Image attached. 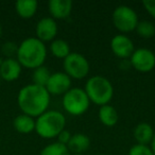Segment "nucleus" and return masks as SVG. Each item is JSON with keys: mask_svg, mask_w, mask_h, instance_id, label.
<instances>
[{"mask_svg": "<svg viewBox=\"0 0 155 155\" xmlns=\"http://www.w3.org/2000/svg\"><path fill=\"white\" fill-rule=\"evenodd\" d=\"M17 102L24 114L33 118H37L43 113L48 110L50 104V95L46 87L29 84L19 91Z\"/></svg>", "mask_w": 155, "mask_h": 155, "instance_id": "1", "label": "nucleus"}, {"mask_svg": "<svg viewBox=\"0 0 155 155\" xmlns=\"http://www.w3.org/2000/svg\"><path fill=\"white\" fill-rule=\"evenodd\" d=\"M16 56L21 67L36 69L43 66L47 58V48L45 43L36 37H28L18 46Z\"/></svg>", "mask_w": 155, "mask_h": 155, "instance_id": "2", "label": "nucleus"}, {"mask_svg": "<svg viewBox=\"0 0 155 155\" xmlns=\"http://www.w3.org/2000/svg\"><path fill=\"white\" fill-rule=\"evenodd\" d=\"M66 118L63 113L54 110H48L35 119V132L45 139L58 137L65 130Z\"/></svg>", "mask_w": 155, "mask_h": 155, "instance_id": "3", "label": "nucleus"}, {"mask_svg": "<svg viewBox=\"0 0 155 155\" xmlns=\"http://www.w3.org/2000/svg\"><path fill=\"white\" fill-rule=\"evenodd\" d=\"M89 101L97 105H106L113 99L114 87L110 80L102 75L89 78L84 88Z\"/></svg>", "mask_w": 155, "mask_h": 155, "instance_id": "4", "label": "nucleus"}, {"mask_svg": "<svg viewBox=\"0 0 155 155\" xmlns=\"http://www.w3.org/2000/svg\"><path fill=\"white\" fill-rule=\"evenodd\" d=\"M91 101L84 89L79 87H71L65 95H63V107L72 116H81L88 110Z\"/></svg>", "mask_w": 155, "mask_h": 155, "instance_id": "5", "label": "nucleus"}, {"mask_svg": "<svg viewBox=\"0 0 155 155\" xmlns=\"http://www.w3.org/2000/svg\"><path fill=\"white\" fill-rule=\"evenodd\" d=\"M112 19L115 28L121 33H129L134 31L139 22L138 15L134 9L124 5H118L114 10Z\"/></svg>", "mask_w": 155, "mask_h": 155, "instance_id": "6", "label": "nucleus"}, {"mask_svg": "<svg viewBox=\"0 0 155 155\" xmlns=\"http://www.w3.org/2000/svg\"><path fill=\"white\" fill-rule=\"evenodd\" d=\"M65 73L70 79L82 80L89 72V63L88 60L84 55L77 52H71L64 60Z\"/></svg>", "mask_w": 155, "mask_h": 155, "instance_id": "7", "label": "nucleus"}, {"mask_svg": "<svg viewBox=\"0 0 155 155\" xmlns=\"http://www.w3.org/2000/svg\"><path fill=\"white\" fill-rule=\"evenodd\" d=\"M130 58L133 68L139 72H149L155 68V54L148 48L135 49Z\"/></svg>", "mask_w": 155, "mask_h": 155, "instance_id": "8", "label": "nucleus"}, {"mask_svg": "<svg viewBox=\"0 0 155 155\" xmlns=\"http://www.w3.org/2000/svg\"><path fill=\"white\" fill-rule=\"evenodd\" d=\"M71 88V79L65 72L51 73L46 85V89L50 96H61L65 95Z\"/></svg>", "mask_w": 155, "mask_h": 155, "instance_id": "9", "label": "nucleus"}, {"mask_svg": "<svg viewBox=\"0 0 155 155\" xmlns=\"http://www.w3.org/2000/svg\"><path fill=\"white\" fill-rule=\"evenodd\" d=\"M110 49L117 58L122 60L131 58L133 52L135 51L132 39L124 34H118L113 37L110 41Z\"/></svg>", "mask_w": 155, "mask_h": 155, "instance_id": "10", "label": "nucleus"}, {"mask_svg": "<svg viewBox=\"0 0 155 155\" xmlns=\"http://www.w3.org/2000/svg\"><path fill=\"white\" fill-rule=\"evenodd\" d=\"M35 32L36 38L43 43L52 41L58 34V24L52 17H44L37 22Z\"/></svg>", "mask_w": 155, "mask_h": 155, "instance_id": "11", "label": "nucleus"}, {"mask_svg": "<svg viewBox=\"0 0 155 155\" xmlns=\"http://www.w3.org/2000/svg\"><path fill=\"white\" fill-rule=\"evenodd\" d=\"M48 9L51 17L55 19H66L72 11V1L70 0H50Z\"/></svg>", "mask_w": 155, "mask_h": 155, "instance_id": "12", "label": "nucleus"}, {"mask_svg": "<svg viewBox=\"0 0 155 155\" xmlns=\"http://www.w3.org/2000/svg\"><path fill=\"white\" fill-rule=\"evenodd\" d=\"M21 73V65L16 58H5L0 67V78L8 82L17 80Z\"/></svg>", "mask_w": 155, "mask_h": 155, "instance_id": "13", "label": "nucleus"}, {"mask_svg": "<svg viewBox=\"0 0 155 155\" xmlns=\"http://www.w3.org/2000/svg\"><path fill=\"white\" fill-rule=\"evenodd\" d=\"M89 146H91V139L88 136L83 133H77L71 136L67 148L69 152H72L73 154H82L83 152L88 150Z\"/></svg>", "mask_w": 155, "mask_h": 155, "instance_id": "14", "label": "nucleus"}, {"mask_svg": "<svg viewBox=\"0 0 155 155\" xmlns=\"http://www.w3.org/2000/svg\"><path fill=\"white\" fill-rule=\"evenodd\" d=\"M154 133L155 132L153 130L152 125L147 122L139 123L134 129V137H135L138 144L147 146L148 143H150L153 136H154Z\"/></svg>", "mask_w": 155, "mask_h": 155, "instance_id": "15", "label": "nucleus"}, {"mask_svg": "<svg viewBox=\"0 0 155 155\" xmlns=\"http://www.w3.org/2000/svg\"><path fill=\"white\" fill-rule=\"evenodd\" d=\"M98 116H99L101 123L105 125V127H114L118 122L119 119L118 112H117L114 106L110 105V104L100 106Z\"/></svg>", "mask_w": 155, "mask_h": 155, "instance_id": "16", "label": "nucleus"}, {"mask_svg": "<svg viewBox=\"0 0 155 155\" xmlns=\"http://www.w3.org/2000/svg\"><path fill=\"white\" fill-rule=\"evenodd\" d=\"M37 7H38V3L35 0H18L15 3L17 14L25 19L33 17L37 11Z\"/></svg>", "mask_w": 155, "mask_h": 155, "instance_id": "17", "label": "nucleus"}, {"mask_svg": "<svg viewBox=\"0 0 155 155\" xmlns=\"http://www.w3.org/2000/svg\"><path fill=\"white\" fill-rule=\"evenodd\" d=\"M14 129L21 134H29L35 131V119L26 114L18 115L13 121Z\"/></svg>", "mask_w": 155, "mask_h": 155, "instance_id": "18", "label": "nucleus"}, {"mask_svg": "<svg viewBox=\"0 0 155 155\" xmlns=\"http://www.w3.org/2000/svg\"><path fill=\"white\" fill-rule=\"evenodd\" d=\"M50 52L55 58L65 60L71 53L70 46L64 39H54L50 44Z\"/></svg>", "mask_w": 155, "mask_h": 155, "instance_id": "19", "label": "nucleus"}, {"mask_svg": "<svg viewBox=\"0 0 155 155\" xmlns=\"http://www.w3.org/2000/svg\"><path fill=\"white\" fill-rule=\"evenodd\" d=\"M51 75L49 69L46 66H41L37 67L36 69H34L32 74V80H33V84L38 85L41 87H46L48 81H49V78Z\"/></svg>", "mask_w": 155, "mask_h": 155, "instance_id": "20", "label": "nucleus"}, {"mask_svg": "<svg viewBox=\"0 0 155 155\" xmlns=\"http://www.w3.org/2000/svg\"><path fill=\"white\" fill-rule=\"evenodd\" d=\"M39 155H71L67 146L55 141L46 146Z\"/></svg>", "mask_w": 155, "mask_h": 155, "instance_id": "21", "label": "nucleus"}, {"mask_svg": "<svg viewBox=\"0 0 155 155\" xmlns=\"http://www.w3.org/2000/svg\"><path fill=\"white\" fill-rule=\"evenodd\" d=\"M135 31L140 37L151 38L155 35V25L149 20H141L137 24Z\"/></svg>", "mask_w": 155, "mask_h": 155, "instance_id": "22", "label": "nucleus"}, {"mask_svg": "<svg viewBox=\"0 0 155 155\" xmlns=\"http://www.w3.org/2000/svg\"><path fill=\"white\" fill-rule=\"evenodd\" d=\"M17 50L18 46L13 41H7L1 47V51L7 56V58H13V56L17 54Z\"/></svg>", "mask_w": 155, "mask_h": 155, "instance_id": "23", "label": "nucleus"}, {"mask_svg": "<svg viewBox=\"0 0 155 155\" xmlns=\"http://www.w3.org/2000/svg\"><path fill=\"white\" fill-rule=\"evenodd\" d=\"M129 155H154L150 147L144 144H135L129 151Z\"/></svg>", "mask_w": 155, "mask_h": 155, "instance_id": "24", "label": "nucleus"}, {"mask_svg": "<svg viewBox=\"0 0 155 155\" xmlns=\"http://www.w3.org/2000/svg\"><path fill=\"white\" fill-rule=\"evenodd\" d=\"M142 5L146 11L155 18V0H144L142 1Z\"/></svg>", "mask_w": 155, "mask_h": 155, "instance_id": "25", "label": "nucleus"}, {"mask_svg": "<svg viewBox=\"0 0 155 155\" xmlns=\"http://www.w3.org/2000/svg\"><path fill=\"white\" fill-rule=\"evenodd\" d=\"M71 134L69 131H67V130H64V131H62L60 134H58V142H60V143H63L65 144V146H67L69 142V140H70L71 138Z\"/></svg>", "mask_w": 155, "mask_h": 155, "instance_id": "26", "label": "nucleus"}, {"mask_svg": "<svg viewBox=\"0 0 155 155\" xmlns=\"http://www.w3.org/2000/svg\"><path fill=\"white\" fill-rule=\"evenodd\" d=\"M150 144H151V147H150L151 151H152V152H153V154L155 155V133H154V136H153L152 140H151Z\"/></svg>", "mask_w": 155, "mask_h": 155, "instance_id": "27", "label": "nucleus"}, {"mask_svg": "<svg viewBox=\"0 0 155 155\" xmlns=\"http://www.w3.org/2000/svg\"><path fill=\"white\" fill-rule=\"evenodd\" d=\"M2 35V28H1V25H0V37Z\"/></svg>", "mask_w": 155, "mask_h": 155, "instance_id": "28", "label": "nucleus"}, {"mask_svg": "<svg viewBox=\"0 0 155 155\" xmlns=\"http://www.w3.org/2000/svg\"><path fill=\"white\" fill-rule=\"evenodd\" d=\"M2 62H3V58H0V67H1V65H2Z\"/></svg>", "mask_w": 155, "mask_h": 155, "instance_id": "29", "label": "nucleus"}, {"mask_svg": "<svg viewBox=\"0 0 155 155\" xmlns=\"http://www.w3.org/2000/svg\"><path fill=\"white\" fill-rule=\"evenodd\" d=\"M71 155H83V154H71Z\"/></svg>", "mask_w": 155, "mask_h": 155, "instance_id": "30", "label": "nucleus"}, {"mask_svg": "<svg viewBox=\"0 0 155 155\" xmlns=\"http://www.w3.org/2000/svg\"><path fill=\"white\" fill-rule=\"evenodd\" d=\"M99 155H104V154H99Z\"/></svg>", "mask_w": 155, "mask_h": 155, "instance_id": "31", "label": "nucleus"}, {"mask_svg": "<svg viewBox=\"0 0 155 155\" xmlns=\"http://www.w3.org/2000/svg\"><path fill=\"white\" fill-rule=\"evenodd\" d=\"M0 80H1V78H0Z\"/></svg>", "mask_w": 155, "mask_h": 155, "instance_id": "32", "label": "nucleus"}]
</instances>
